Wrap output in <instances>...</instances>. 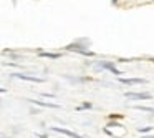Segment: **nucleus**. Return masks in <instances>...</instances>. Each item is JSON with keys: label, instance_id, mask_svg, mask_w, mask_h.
I'll list each match as a JSON object with an SVG mask.
<instances>
[{"label": "nucleus", "instance_id": "obj_1", "mask_svg": "<svg viewBox=\"0 0 154 138\" xmlns=\"http://www.w3.org/2000/svg\"><path fill=\"white\" fill-rule=\"evenodd\" d=\"M94 67H96V70H109L111 73H113V75H116V77L123 75V72H119V70H118V68L114 67V63H113V62H106V60H103V62H98V63L94 65Z\"/></svg>", "mask_w": 154, "mask_h": 138}, {"label": "nucleus", "instance_id": "obj_2", "mask_svg": "<svg viewBox=\"0 0 154 138\" xmlns=\"http://www.w3.org/2000/svg\"><path fill=\"white\" fill-rule=\"evenodd\" d=\"M83 48H88V47H81L80 42H75V43L66 45V47H65V50H68V52H76V53L86 55V57H93V55H94L93 52H90V50H83Z\"/></svg>", "mask_w": 154, "mask_h": 138}, {"label": "nucleus", "instance_id": "obj_3", "mask_svg": "<svg viewBox=\"0 0 154 138\" xmlns=\"http://www.w3.org/2000/svg\"><path fill=\"white\" fill-rule=\"evenodd\" d=\"M124 97H126L128 100H151V98H152V95H151V93H146V91H141V93L126 91V93H124Z\"/></svg>", "mask_w": 154, "mask_h": 138}, {"label": "nucleus", "instance_id": "obj_4", "mask_svg": "<svg viewBox=\"0 0 154 138\" xmlns=\"http://www.w3.org/2000/svg\"><path fill=\"white\" fill-rule=\"evenodd\" d=\"M15 78L18 80H25V82H33V83H43L45 78H40V77H32V75H25V73H14Z\"/></svg>", "mask_w": 154, "mask_h": 138}, {"label": "nucleus", "instance_id": "obj_5", "mask_svg": "<svg viewBox=\"0 0 154 138\" xmlns=\"http://www.w3.org/2000/svg\"><path fill=\"white\" fill-rule=\"evenodd\" d=\"M51 130H53V131H57V133H63V135H66V136H70V138H85V136H81V135L75 133V131H70V130H66V128L51 127Z\"/></svg>", "mask_w": 154, "mask_h": 138}, {"label": "nucleus", "instance_id": "obj_6", "mask_svg": "<svg viewBox=\"0 0 154 138\" xmlns=\"http://www.w3.org/2000/svg\"><path fill=\"white\" fill-rule=\"evenodd\" d=\"M119 82L124 85H144V83H147L146 78H119Z\"/></svg>", "mask_w": 154, "mask_h": 138}, {"label": "nucleus", "instance_id": "obj_7", "mask_svg": "<svg viewBox=\"0 0 154 138\" xmlns=\"http://www.w3.org/2000/svg\"><path fill=\"white\" fill-rule=\"evenodd\" d=\"M35 105H40V107H45V108H60L58 103H51V101H40V100H28Z\"/></svg>", "mask_w": 154, "mask_h": 138}, {"label": "nucleus", "instance_id": "obj_8", "mask_svg": "<svg viewBox=\"0 0 154 138\" xmlns=\"http://www.w3.org/2000/svg\"><path fill=\"white\" fill-rule=\"evenodd\" d=\"M40 57H47V58H53V60H58L61 57L60 53H51V52H38Z\"/></svg>", "mask_w": 154, "mask_h": 138}, {"label": "nucleus", "instance_id": "obj_9", "mask_svg": "<svg viewBox=\"0 0 154 138\" xmlns=\"http://www.w3.org/2000/svg\"><path fill=\"white\" fill-rule=\"evenodd\" d=\"M134 110H141V111H147V113H154V108L151 107H143V105H134Z\"/></svg>", "mask_w": 154, "mask_h": 138}, {"label": "nucleus", "instance_id": "obj_10", "mask_svg": "<svg viewBox=\"0 0 154 138\" xmlns=\"http://www.w3.org/2000/svg\"><path fill=\"white\" fill-rule=\"evenodd\" d=\"M154 130V127H151V125H149V127H143V128H137V131H139V133L141 135H147V133H151V131H152Z\"/></svg>", "mask_w": 154, "mask_h": 138}, {"label": "nucleus", "instance_id": "obj_11", "mask_svg": "<svg viewBox=\"0 0 154 138\" xmlns=\"http://www.w3.org/2000/svg\"><path fill=\"white\" fill-rule=\"evenodd\" d=\"M108 118H109V120H121V118H124V115H121V113H109V115H108Z\"/></svg>", "mask_w": 154, "mask_h": 138}, {"label": "nucleus", "instance_id": "obj_12", "mask_svg": "<svg viewBox=\"0 0 154 138\" xmlns=\"http://www.w3.org/2000/svg\"><path fill=\"white\" fill-rule=\"evenodd\" d=\"M108 128H123L118 121H114V120H109V123H108Z\"/></svg>", "mask_w": 154, "mask_h": 138}, {"label": "nucleus", "instance_id": "obj_13", "mask_svg": "<svg viewBox=\"0 0 154 138\" xmlns=\"http://www.w3.org/2000/svg\"><path fill=\"white\" fill-rule=\"evenodd\" d=\"M90 110V108H93V103H88V101H85L83 105H80V107H78V110Z\"/></svg>", "mask_w": 154, "mask_h": 138}, {"label": "nucleus", "instance_id": "obj_14", "mask_svg": "<svg viewBox=\"0 0 154 138\" xmlns=\"http://www.w3.org/2000/svg\"><path fill=\"white\" fill-rule=\"evenodd\" d=\"M42 95H43V97H47V98H53L55 97V95H51V93H42Z\"/></svg>", "mask_w": 154, "mask_h": 138}, {"label": "nucleus", "instance_id": "obj_15", "mask_svg": "<svg viewBox=\"0 0 154 138\" xmlns=\"http://www.w3.org/2000/svg\"><path fill=\"white\" fill-rule=\"evenodd\" d=\"M139 138H154V136H151V135H149V136H147V135H144V136H139Z\"/></svg>", "mask_w": 154, "mask_h": 138}, {"label": "nucleus", "instance_id": "obj_16", "mask_svg": "<svg viewBox=\"0 0 154 138\" xmlns=\"http://www.w3.org/2000/svg\"><path fill=\"white\" fill-rule=\"evenodd\" d=\"M38 136H40V138H48L47 135H38Z\"/></svg>", "mask_w": 154, "mask_h": 138}, {"label": "nucleus", "instance_id": "obj_17", "mask_svg": "<svg viewBox=\"0 0 154 138\" xmlns=\"http://www.w3.org/2000/svg\"><path fill=\"white\" fill-rule=\"evenodd\" d=\"M149 62H152V63H154V57H152V58H149Z\"/></svg>", "mask_w": 154, "mask_h": 138}, {"label": "nucleus", "instance_id": "obj_18", "mask_svg": "<svg viewBox=\"0 0 154 138\" xmlns=\"http://www.w3.org/2000/svg\"><path fill=\"white\" fill-rule=\"evenodd\" d=\"M116 2H118V0H113V4H116Z\"/></svg>", "mask_w": 154, "mask_h": 138}, {"label": "nucleus", "instance_id": "obj_19", "mask_svg": "<svg viewBox=\"0 0 154 138\" xmlns=\"http://www.w3.org/2000/svg\"><path fill=\"white\" fill-rule=\"evenodd\" d=\"M152 2H154V0H152Z\"/></svg>", "mask_w": 154, "mask_h": 138}]
</instances>
